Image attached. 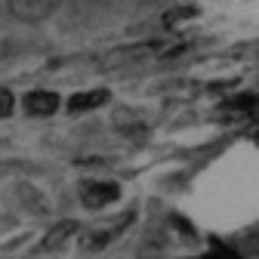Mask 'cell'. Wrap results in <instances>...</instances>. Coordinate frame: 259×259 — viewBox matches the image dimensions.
I'll use <instances>...</instances> for the list:
<instances>
[{"label":"cell","mask_w":259,"mask_h":259,"mask_svg":"<svg viewBox=\"0 0 259 259\" xmlns=\"http://www.w3.org/2000/svg\"><path fill=\"white\" fill-rule=\"evenodd\" d=\"M204 259H238V253L222 250V247H213V253H210V256H204Z\"/></svg>","instance_id":"7"},{"label":"cell","mask_w":259,"mask_h":259,"mask_svg":"<svg viewBox=\"0 0 259 259\" xmlns=\"http://www.w3.org/2000/svg\"><path fill=\"white\" fill-rule=\"evenodd\" d=\"M13 111V93L7 87H0V117H7Z\"/></svg>","instance_id":"6"},{"label":"cell","mask_w":259,"mask_h":259,"mask_svg":"<svg viewBox=\"0 0 259 259\" xmlns=\"http://www.w3.org/2000/svg\"><path fill=\"white\" fill-rule=\"evenodd\" d=\"M117 198H120V188L114 182L96 179V182H83V188H80V204L87 210H102V207H108Z\"/></svg>","instance_id":"1"},{"label":"cell","mask_w":259,"mask_h":259,"mask_svg":"<svg viewBox=\"0 0 259 259\" xmlns=\"http://www.w3.org/2000/svg\"><path fill=\"white\" fill-rule=\"evenodd\" d=\"M130 219L133 216H114V222H108V225H102V229H93L87 238H83V244H87V250H102V247H108L126 225H130Z\"/></svg>","instance_id":"3"},{"label":"cell","mask_w":259,"mask_h":259,"mask_svg":"<svg viewBox=\"0 0 259 259\" xmlns=\"http://www.w3.org/2000/svg\"><path fill=\"white\" fill-rule=\"evenodd\" d=\"M7 4H10L13 16L22 22H44L47 16L56 13L59 0H7Z\"/></svg>","instance_id":"2"},{"label":"cell","mask_w":259,"mask_h":259,"mask_svg":"<svg viewBox=\"0 0 259 259\" xmlns=\"http://www.w3.org/2000/svg\"><path fill=\"white\" fill-rule=\"evenodd\" d=\"M56 108H59V96L50 90H34V93L25 96V111L34 114V117H50Z\"/></svg>","instance_id":"4"},{"label":"cell","mask_w":259,"mask_h":259,"mask_svg":"<svg viewBox=\"0 0 259 259\" xmlns=\"http://www.w3.org/2000/svg\"><path fill=\"white\" fill-rule=\"evenodd\" d=\"M105 90H90V93H77L74 99L68 102V108L71 111H90V108H99L102 102H105Z\"/></svg>","instance_id":"5"}]
</instances>
